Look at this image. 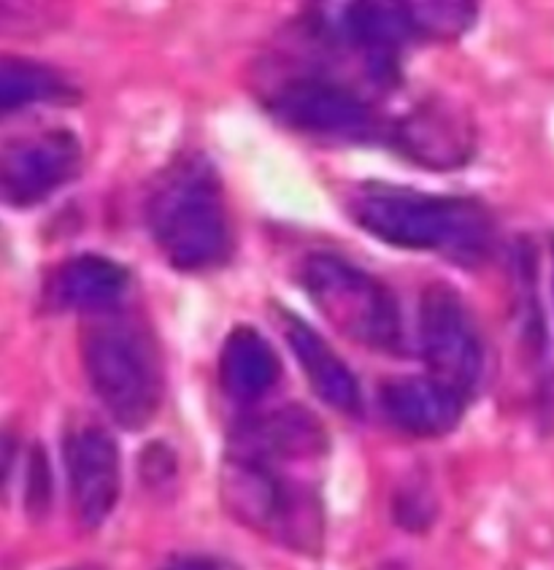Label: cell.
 <instances>
[{"instance_id": "obj_9", "label": "cell", "mask_w": 554, "mask_h": 570, "mask_svg": "<svg viewBox=\"0 0 554 570\" xmlns=\"http://www.w3.org/2000/svg\"><path fill=\"white\" fill-rule=\"evenodd\" d=\"M71 503L85 528H100L123 492V460L117 441L104 428H79L66 441Z\"/></svg>"}, {"instance_id": "obj_7", "label": "cell", "mask_w": 554, "mask_h": 570, "mask_svg": "<svg viewBox=\"0 0 554 570\" xmlns=\"http://www.w3.org/2000/svg\"><path fill=\"white\" fill-rule=\"evenodd\" d=\"M269 109L286 128L336 141H373L381 119L347 85L322 76H298L271 92Z\"/></svg>"}, {"instance_id": "obj_13", "label": "cell", "mask_w": 554, "mask_h": 570, "mask_svg": "<svg viewBox=\"0 0 554 570\" xmlns=\"http://www.w3.org/2000/svg\"><path fill=\"white\" fill-rule=\"evenodd\" d=\"M130 274L104 255H76L49 278V303L62 312H79L85 320L123 308Z\"/></svg>"}, {"instance_id": "obj_8", "label": "cell", "mask_w": 554, "mask_h": 570, "mask_svg": "<svg viewBox=\"0 0 554 570\" xmlns=\"http://www.w3.org/2000/svg\"><path fill=\"white\" fill-rule=\"evenodd\" d=\"M81 168V144L71 130L52 128L9 144L0 160L3 198L14 208H30L52 198L76 179Z\"/></svg>"}, {"instance_id": "obj_10", "label": "cell", "mask_w": 554, "mask_h": 570, "mask_svg": "<svg viewBox=\"0 0 554 570\" xmlns=\"http://www.w3.org/2000/svg\"><path fill=\"white\" fill-rule=\"evenodd\" d=\"M328 452V433L311 411L301 405H284L279 411L252 416L235 430L233 458H246L257 462L309 460Z\"/></svg>"}, {"instance_id": "obj_2", "label": "cell", "mask_w": 554, "mask_h": 570, "mask_svg": "<svg viewBox=\"0 0 554 570\" xmlns=\"http://www.w3.org/2000/svg\"><path fill=\"white\" fill-rule=\"evenodd\" d=\"M146 227L163 257L187 274L231 257V214L220 174L206 157H182L157 176L146 198Z\"/></svg>"}, {"instance_id": "obj_11", "label": "cell", "mask_w": 554, "mask_h": 570, "mask_svg": "<svg viewBox=\"0 0 554 570\" xmlns=\"http://www.w3.org/2000/svg\"><path fill=\"white\" fill-rule=\"evenodd\" d=\"M392 141L406 157L432 170H451L474 151V125L447 104H422L392 130Z\"/></svg>"}, {"instance_id": "obj_14", "label": "cell", "mask_w": 554, "mask_h": 570, "mask_svg": "<svg viewBox=\"0 0 554 570\" xmlns=\"http://www.w3.org/2000/svg\"><path fill=\"white\" fill-rule=\"evenodd\" d=\"M282 327L286 346L295 354L298 365H301L305 382L314 390V395L322 403H328L330 409L341 411V414H358L362 405L360 382L339 357V352L309 322L298 320V316L282 314Z\"/></svg>"}, {"instance_id": "obj_18", "label": "cell", "mask_w": 554, "mask_h": 570, "mask_svg": "<svg viewBox=\"0 0 554 570\" xmlns=\"http://www.w3.org/2000/svg\"><path fill=\"white\" fill-rule=\"evenodd\" d=\"M165 570H227L222 562L208 560V557H179V560L171 562Z\"/></svg>"}, {"instance_id": "obj_6", "label": "cell", "mask_w": 554, "mask_h": 570, "mask_svg": "<svg viewBox=\"0 0 554 570\" xmlns=\"http://www.w3.org/2000/svg\"><path fill=\"white\" fill-rule=\"evenodd\" d=\"M417 327L430 376L465 397L474 395L484 376V346L463 295L444 282L425 287Z\"/></svg>"}, {"instance_id": "obj_4", "label": "cell", "mask_w": 554, "mask_h": 570, "mask_svg": "<svg viewBox=\"0 0 554 570\" xmlns=\"http://www.w3.org/2000/svg\"><path fill=\"white\" fill-rule=\"evenodd\" d=\"M301 287L328 325L371 352H404V316L398 297L381 278L330 252L301 265Z\"/></svg>"}, {"instance_id": "obj_15", "label": "cell", "mask_w": 554, "mask_h": 570, "mask_svg": "<svg viewBox=\"0 0 554 570\" xmlns=\"http://www.w3.org/2000/svg\"><path fill=\"white\" fill-rule=\"evenodd\" d=\"M220 384L235 403L263 401L279 384L282 363L276 350L254 327H235L220 352Z\"/></svg>"}, {"instance_id": "obj_12", "label": "cell", "mask_w": 554, "mask_h": 570, "mask_svg": "<svg viewBox=\"0 0 554 570\" xmlns=\"http://www.w3.org/2000/svg\"><path fill=\"white\" fill-rule=\"evenodd\" d=\"M468 397L432 376H398L381 384L379 403L395 428L419 439H436L457 428Z\"/></svg>"}, {"instance_id": "obj_16", "label": "cell", "mask_w": 554, "mask_h": 570, "mask_svg": "<svg viewBox=\"0 0 554 570\" xmlns=\"http://www.w3.org/2000/svg\"><path fill=\"white\" fill-rule=\"evenodd\" d=\"M71 98V87L52 68L38 66L33 60L6 57L0 62V106L3 111L28 109L36 104Z\"/></svg>"}, {"instance_id": "obj_19", "label": "cell", "mask_w": 554, "mask_h": 570, "mask_svg": "<svg viewBox=\"0 0 554 570\" xmlns=\"http://www.w3.org/2000/svg\"><path fill=\"white\" fill-rule=\"evenodd\" d=\"M552 289H554V240H552Z\"/></svg>"}, {"instance_id": "obj_5", "label": "cell", "mask_w": 554, "mask_h": 570, "mask_svg": "<svg viewBox=\"0 0 554 570\" xmlns=\"http://www.w3.org/2000/svg\"><path fill=\"white\" fill-rule=\"evenodd\" d=\"M222 503L254 533L298 552L314 554L322 541L320 500L301 481L284 476L271 462L227 454L220 476Z\"/></svg>"}, {"instance_id": "obj_17", "label": "cell", "mask_w": 554, "mask_h": 570, "mask_svg": "<svg viewBox=\"0 0 554 570\" xmlns=\"http://www.w3.org/2000/svg\"><path fill=\"white\" fill-rule=\"evenodd\" d=\"M406 14L419 38H457L474 22L476 9L468 3H406Z\"/></svg>"}, {"instance_id": "obj_1", "label": "cell", "mask_w": 554, "mask_h": 570, "mask_svg": "<svg viewBox=\"0 0 554 570\" xmlns=\"http://www.w3.org/2000/svg\"><path fill=\"white\" fill-rule=\"evenodd\" d=\"M349 214L362 230L385 244L430 252L460 265L482 263L495 236L493 217L479 200L395 185L358 189Z\"/></svg>"}, {"instance_id": "obj_3", "label": "cell", "mask_w": 554, "mask_h": 570, "mask_svg": "<svg viewBox=\"0 0 554 570\" xmlns=\"http://www.w3.org/2000/svg\"><path fill=\"white\" fill-rule=\"evenodd\" d=\"M87 382L114 422L144 430L163 403V357L152 331L123 312L90 316L81 327Z\"/></svg>"}]
</instances>
